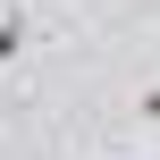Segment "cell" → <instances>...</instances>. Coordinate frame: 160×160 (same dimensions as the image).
<instances>
[{"mask_svg": "<svg viewBox=\"0 0 160 160\" xmlns=\"http://www.w3.org/2000/svg\"><path fill=\"white\" fill-rule=\"evenodd\" d=\"M135 160H152V152H135Z\"/></svg>", "mask_w": 160, "mask_h": 160, "instance_id": "7a4b0ae2", "label": "cell"}, {"mask_svg": "<svg viewBox=\"0 0 160 160\" xmlns=\"http://www.w3.org/2000/svg\"><path fill=\"white\" fill-rule=\"evenodd\" d=\"M34 51V0H0V68H25Z\"/></svg>", "mask_w": 160, "mask_h": 160, "instance_id": "6da1fadb", "label": "cell"}]
</instances>
